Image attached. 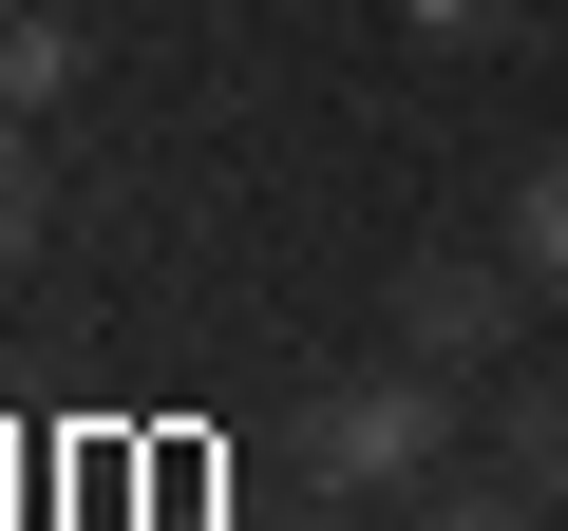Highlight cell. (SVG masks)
Segmentation results:
<instances>
[{
    "label": "cell",
    "instance_id": "6da1fadb",
    "mask_svg": "<svg viewBox=\"0 0 568 531\" xmlns=\"http://www.w3.org/2000/svg\"><path fill=\"white\" fill-rule=\"evenodd\" d=\"M436 455H455L436 361H379V380H323V399H304V474H323V493H417Z\"/></svg>",
    "mask_w": 568,
    "mask_h": 531
},
{
    "label": "cell",
    "instance_id": "7a4b0ae2",
    "mask_svg": "<svg viewBox=\"0 0 568 531\" xmlns=\"http://www.w3.org/2000/svg\"><path fill=\"white\" fill-rule=\"evenodd\" d=\"M511 304H530L511 247H417V266H398V361H493Z\"/></svg>",
    "mask_w": 568,
    "mask_h": 531
},
{
    "label": "cell",
    "instance_id": "3957f363",
    "mask_svg": "<svg viewBox=\"0 0 568 531\" xmlns=\"http://www.w3.org/2000/svg\"><path fill=\"white\" fill-rule=\"evenodd\" d=\"M511 266H530V304H568V152L511 171Z\"/></svg>",
    "mask_w": 568,
    "mask_h": 531
},
{
    "label": "cell",
    "instance_id": "277c9868",
    "mask_svg": "<svg viewBox=\"0 0 568 531\" xmlns=\"http://www.w3.org/2000/svg\"><path fill=\"white\" fill-rule=\"evenodd\" d=\"M77 96V20H39V0H0V114Z\"/></svg>",
    "mask_w": 568,
    "mask_h": 531
},
{
    "label": "cell",
    "instance_id": "5b68a950",
    "mask_svg": "<svg viewBox=\"0 0 568 531\" xmlns=\"http://www.w3.org/2000/svg\"><path fill=\"white\" fill-rule=\"evenodd\" d=\"M20 247H39V152H20V114H0V285H20Z\"/></svg>",
    "mask_w": 568,
    "mask_h": 531
},
{
    "label": "cell",
    "instance_id": "8992f818",
    "mask_svg": "<svg viewBox=\"0 0 568 531\" xmlns=\"http://www.w3.org/2000/svg\"><path fill=\"white\" fill-rule=\"evenodd\" d=\"M398 20H417L436 58H474V39H511V0H398Z\"/></svg>",
    "mask_w": 568,
    "mask_h": 531
},
{
    "label": "cell",
    "instance_id": "52a82bcc",
    "mask_svg": "<svg viewBox=\"0 0 568 531\" xmlns=\"http://www.w3.org/2000/svg\"><path fill=\"white\" fill-rule=\"evenodd\" d=\"M511 474H549V493H568V399H511Z\"/></svg>",
    "mask_w": 568,
    "mask_h": 531
},
{
    "label": "cell",
    "instance_id": "ba28073f",
    "mask_svg": "<svg viewBox=\"0 0 568 531\" xmlns=\"http://www.w3.org/2000/svg\"><path fill=\"white\" fill-rule=\"evenodd\" d=\"M417 531H530V512H511V493H436Z\"/></svg>",
    "mask_w": 568,
    "mask_h": 531
}]
</instances>
